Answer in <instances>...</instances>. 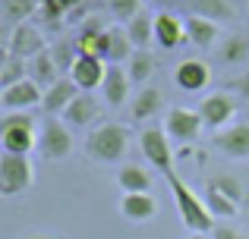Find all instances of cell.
I'll use <instances>...</instances> for the list:
<instances>
[{
    "mask_svg": "<svg viewBox=\"0 0 249 239\" xmlns=\"http://www.w3.org/2000/svg\"><path fill=\"white\" fill-rule=\"evenodd\" d=\"M10 54L13 57H19V60H25V63H32L38 54H44V35L38 32V25H32V22H19L16 29H13V35H10Z\"/></svg>",
    "mask_w": 249,
    "mask_h": 239,
    "instance_id": "8",
    "label": "cell"
},
{
    "mask_svg": "<svg viewBox=\"0 0 249 239\" xmlns=\"http://www.w3.org/2000/svg\"><path fill=\"white\" fill-rule=\"evenodd\" d=\"M41 88L35 85L32 79H22V82H16V85H10V88H3V107L10 113H16V111H32V107H41Z\"/></svg>",
    "mask_w": 249,
    "mask_h": 239,
    "instance_id": "14",
    "label": "cell"
},
{
    "mask_svg": "<svg viewBox=\"0 0 249 239\" xmlns=\"http://www.w3.org/2000/svg\"><path fill=\"white\" fill-rule=\"evenodd\" d=\"M117 186L123 189V195L148 192V189H152V176H148V170L139 167V164H123L120 170H117Z\"/></svg>",
    "mask_w": 249,
    "mask_h": 239,
    "instance_id": "23",
    "label": "cell"
},
{
    "mask_svg": "<svg viewBox=\"0 0 249 239\" xmlns=\"http://www.w3.org/2000/svg\"><path fill=\"white\" fill-rule=\"evenodd\" d=\"M161 107H164V95H161L158 88H152V85H145L133 101H129V113H133V120H136V123L152 120L155 113L161 111Z\"/></svg>",
    "mask_w": 249,
    "mask_h": 239,
    "instance_id": "21",
    "label": "cell"
},
{
    "mask_svg": "<svg viewBox=\"0 0 249 239\" xmlns=\"http://www.w3.org/2000/svg\"><path fill=\"white\" fill-rule=\"evenodd\" d=\"M51 57H54V63L60 69L70 73V66H73V60H76V50H70V44H57V48L51 50Z\"/></svg>",
    "mask_w": 249,
    "mask_h": 239,
    "instance_id": "36",
    "label": "cell"
},
{
    "mask_svg": "<svg viewBox=\"0 0 249 239\" xmlns=\"http://www.w3.org/2000/svg\"><path fill=\"white\" fill-rule=\"evenodd\" d=\"M107 10H110V16H114L117 22L126 25L136 13H142V0H107Z\"/></svg>",
    "mask_w": 249,
    "mask_h": 239,
    "instance_id": "33",
    "label": "cell"
},
{
    "mask_svg": "<svg viewBox=\"0 0 249 239\" xmlns=\"http://www.w3.org/2000/svg\"><path fill=\"white\" fill-rule=\"evenodd\" d=\"M186 10L189 16H202L212 19V22H224V19L233 16L231 0H186Z\"/></svg>",
    "mask_w": 249,
    "mask_h": 239,
    "instance_id": "25",
    "label": "cell"
},
{
    "mask_svg": "<svg viewBox=\"0 0 249 239\" xmlns=\"http://www.w3.org/2000/svg\"><path fill=\"white\" fill-rule=\"evenodd\" d=\"M155 41L164 50H174L177 44L186 41V29H183V22L174 13H158V16H155Z\"/></svg>",
    "mask_w": 249,
    "mask_h": 239,
    "instance_id": "19",
    "label": "cell"
},
{
    "mask_svg": "<svg viewBox=\"0 0 249 239\" xmlns=\"http://www.w3.org/2000/svg\"><path fill=\"white\" fill-rule=\"evenodd\" d=\"M98 117H101V101L91 92H79L73 98V104L63 111V123L67 126H91Z\"/></svg>",
    "mask_w": 249,
    "mask_h": 239,
    "instance_id": "16",
    "label": "cell"
},
{
    "mask_svg": "<svg viewBox=\"0 0 249 239\" xmlns=\"http://www.w3.org/2000/svg\"><path fill=\"white\" fill-rule=\"evenodd\" d=\"M38 13V0H0V19L6 22H29Z\"/></svg>",
    "mask_w": 249,
    "mask_h": 239,
    "instance_id": "27",
    "label": "cell"
},
{
    "mask_svg": "<svg viewBox=\"0 0 249 239\" xmlns=\"http://www.w3.org/2000/svg\"><path fill=\"white\" fill-rule=\"evenodd\" d=\"M214 148L227 154L233 160H246L249 158V123H237L214 132Z\"/></svg>",
    "mask_w": 249,
    "mask_h": 239,
    "instance_id": "13",
    "label": "cell"
},
{
    "mask_svg": "<svg viewBox=\"0 0 249 239\" xmlns=\"http://www.w3.org/2000/svg\"><path fill=\"white\" fill-rule=\"evenodd\" d=\"M126 35H129V41H133L136 50H145L148 44H152V38H155V16L145 13V10L136 13V16L126 22Z\"/></svg>",
    "mask_w": 249,
    "mask_h": 239,
    "instance_id": "24",
    "label": "cell"
},
{
    "mask_svg": "<svg viewBox=\"0 0 249 239\" xmlns=\"http://www.w3.org/2000/svg\"><path fill=\"white\" fill-rule=\"evenodd\" d=\"M183 29H186V41H193L196 48H212L218 41V22L202 16H186L183 19Z\"/></svg>",
    "mask_w": 249,
    "mask_h": 239,
    "instance_id": "22",
    "label": "cell"
},
{
    "mask_svg": "<svg viewBox=\"0 0 249 239\" xmlns=\"http://www.w3.org/2000/svg\"><path fill=\"white\" fill-rule=\"evenodd\" d=\"M208 186H212V189H218L221 195H227L231 202H237V205L243 202V186H240V183H237L233 176H214V179H212Z\"/></svg>",
    "mask_w": 249,
    "mask_h": 239,
    "instance_id": "34",
    "label": "cell"
},
{
    "mask_svg": "<svg viewBox=\"0 0 249 239\" xmlns=\"http://www.w3.org/2000/svg\"><path fill=\"white\" fill-rule=\"evenodd\" d=\"M214 239H249L246 233H240L237 227H227V223H214Z\"/></svg>",
    "mask_w": 249,
    "mask_h": 239,
    "instance_id": "37",
    "label": "cell"
},
{
    "mask_svg": "<svg viewBox=\"0 0 249 239\" xmlns=\"http://www.w3.org/2000/svg\"><path fill=\"white\" fill-rule=\"evenodd\" d=\"M29 73H32V82H35V85L41 88V92H44V88H51V85H54L57 79H60V76H57V73H60V66L54 63V57H51V50H44V54H38L35 60L29 63Z\"/></svg>",
    "mask_w": 249,
    "mask_h": 239,
    "instance_id": "26",
    "label": "cell"
},
{
    "mask_svg": "<svg viewBox=\"0 0 249 239\" xmlns=\"http://www.w3.org/2000/svg\"><path fill=\"white\" fill-rule=\"evenodd\" d=\"M25 239H54V236H25Z\"/></svg>",
    "mask_w": 249,
    "mask_h": 239,
    "instance_id": "41",
    "label": "cell"
},
{
    "mask_svg": "<svg viewBox=\"0 0 249 239\" xmlns=\"http://www.w3.org/2000/svg\"><path fill=\"white\" fill-rule=\"evenodd\" d=\"M233 113H237V101L227 92H212L208 98H202V104H199L202 126H208V129H221L224 123H231Z\"/></svg>",
    "mask_w": 249,
    "mask_h": 239,
    "instance_id": "9",
    "label": "cell"
},
{
    "mask_svg": "<svg viewBox=\"0 0 249 239\" xmlns=\"http://www.w3.org/2000/svg\"><path fill=\"white\" fill-rule=\"evenodd\" d=\"M76 54L98 57V60L107 63V57H110V29H104L98 16L82 19V29H79V35H76Z\"/></svg>",
    "mask_w": 249,
    "mask_h": 239,
    "instance_id": "6",
    "label": "cell"
},
{
    "mask_svg": "<svg viewBox=\"0 0 249 239\" xmlns=\"http://www.w3.org/2000/svg\"><path fill=\"white\" fill-rule=\"evenodd\" d=\"M129 145V132L120 123H101L85 135V154L95 164H120Z\"/></svg>",
    "mask_w": 249,
    "mask_h": 239,
    "instance_id": "2",
    "label": "cell"
},
{
    "mask_svg": "<svg viewBox=\"0 0 249 239\" xmlns=\"http://www.w3.org/2000/svg\"><path fill=\"white\" fill-rule=\"evenodd\" d=\"M32 186V160L25 154H0V192L3 195H19Z\"/></svg>",
    "mask_w": 249,
    "mask_h": 239,
    "instance_id": "5",
    "label": "cell"
},
{
    "mask_svg": "<svg viewBox=\"0 0 249 239\" xmlns=\"http://www.w3.org/2000/svg\"><path fill=\"white\" fill-rule=\"evenodd\" d=\"M129 57H133V41H129L126 29H110V57H107V63H117V66H120Z\"/></svg>",
    "mask_w": 249,
    "mask_h": 239,
    "instance_id": "29",
    "label": "cell"
},
{
    "mask_svg": "<svg viewBox=\"0 0 249 239\" xmlns=\"http://www.w3.org/2000/svg\"><path fill=\"white\" fill-rule=\"evenodd\" d=\"M186 239H208V236H205V233H189Z\"/></svg>",
    "mask_w": 249,
    "mask_h": 239,
    "instance_id": "40",
    "label": "cell"
},
{
    "mask_svg": "<svg viewBox=\"0 0 249 239\" xmlns=\"http://www.w3.org/2000/svg\"><path fill=\"white\" fill-rule=\"evenodd\" d=\"M164 179H167L170 195H174V205H177V214H180L183 227H186L189 233H208V230H214V217H212V211H208L205 198L196 195L174 170L164 173Z\"/></svg>",
    "mask_w": 249,
    "mask_h": 239,
    "instance_id": "1",
    "label": "cell"
},
{
    "mask_svg": "<svg viewBox=\"0 0 249 239\" xmlns=\"http://www.w3.org/2000/svg\"><path fill=\"white\" fill-rule=\"evenodd\" d=\"M139 151L155 170H161V173L174 170V148H170L164 126H145L139 132Z\"/></svg>",
    "mask_w": 249,
    "mask_h": 239,
    "instance_id": "4",
    "label": "cell"
},
{
    "mask_svg": "<svg viewBox=\"0 0 249 239\" xmlns=\"http://www.w3.org/2000/svg\"><path fill=\"white\" fill-rule=\"evenodd\" d=\"M205 205H208V211H212L214 221H218V217H233V214H237V208H240L237 202H231L227 195H221V192L212 189V186L205 189Z\"/></svg>",
    "mask_w": 249,
    "mask_h": 239,
    "instance_id": "30",
    "label": "cell"
},
{
    "mask_svg": "<svg viewBox=\"0 0 249 239\" xmlns=\"http://www.w3.org/2000/svg\"><path fill=\"white\" fill-rule=\"evenodd\" d=\"M79 3L82 0H38V13L35 16L41 19L44 25H51V29H63V22L76 16Z\"/></svg>",
    "mask_w": 249,
    "mask_h": 239,
    "instance_id": "18",
    "label": "cell"
},
{
    "mask_svg": "<svg viewBox=\"0 0 249 239\" xmlns=\"http://www.w3.org/2000/svg\"><path fill=\"white\" fill-rule=\"evenodd\" d=\"M120 214L126 217L129 223H148L158 214V202H155L148 192H133V195L120 198Z\"/></svg>",
    "mask_w": 249,
    "mask_h": 239,
    "instance_id": "17",
    "label": "cell"
},
{
    "mask_svg": "<svg viewBox=\"0 0 249 239\" xmlns=\"http://www.w3.org/2000/svg\"><path fill=\"white\" fill-rule=\"evenodd\" d=\"M13 126H35V120H32V113H29V111L6 113V117L0 120V132H3V129H13Z\"/></svg>",
    "mask_w": 249,
    "mask_h": 239,
    "instance_id": "35",
    "label": "cell"
},
{
    "mask_svg": "<svg viewBox=\"0 0 249 239\" xmlns=\"http://www.w3.org/2000/svg\"><path fill=\"white\" fill-rule=\"evenodd\" d=\"M104 73H107V63H104V60L76 54V60H73V66H70L67 76L76 82V88H79V92H95V88H101Z\"/></svg>",
    "mask_w": 249,
    "mask_h": 239,
    "instance_id": "10",
    "label": "cell"
},
{
    "mask_svg": "<svg viewBox=\"0 0 249 239\" xmlns=\"http://www.w3.org/2000/svg\"><path fill=\"white\" fill-rule=\"evenodd\" d=\"M249 57V38L246 35H231L221 48V60L224 63H243Z\"/></svg>",
    "mask_w": 249,
    "mask_h": 239,
    "instance_id": "31",
    "label": "cell"
},
{
    "mask_svg": "<svg viewBox=\"0 0 249 239\" xmlns=\"http://www.w3.org/2000/svg\"><path fill=\"white\" fill-rule=\"evenodd\" d=\"M101 101H107L110 111H120L129 101V73L117 63H107V73L101 82Z\"/></svg>",
    "mask_w": 249,
    "mask_h": 239,
    "instance_id": "11",
    "label": "cell"
},
{
    "mask_svg": "<svg viewBox=\"0 0 249 239\" xmlns=\"http://www.w3.org/2000/svg\"><path fill=\"white\" fill-rule=\"evenodd\" d=\"M164 132H167L170 142H180V145L193 142L196 135L202 132L199 111H189V107H170L167 117H164Z\"/></svg>",
    "mask_w": 249,
    "mask_h": 239,
    "instance_id": "7",
    "label": "cell"
},
{
    "mask_svg": "<svg viewBox=\"0 0 249 239\" xmlns=\"http://www.w3.org/2000/svg\"><path fill=\"white\" fill-rule=\"evenodd\" d=\"M10 60V48H3V44H0V73H3V63Z\"/></svg>",
    "mask_w": 249,
    "mask_h": 239,
    "instance_id": "39",
    "label": "cell"
},
{
    "mask_svg": "<svg viewBox=\"0 0 249 239\" xmlns=\"http://www.w3.org/2000/svg\"><path fill=\"white\" fill-rule=\"evenodd\" d=\"M129 82H148L155 76V57L148 54V50H133V57H129Z\"/></svg>",
    "mask_w": 249,
    "mask_h": 239,
    "instance_id": "28",
    "label": "cell"
},
{
    "mask_svg": "<svg viewBox=\"0 0 249 239\" xmlns=\"http://www.w3.org/2000/svg\"><path fill=\"white\" fill-rule=\"evenodd\" d=\"M233 88H237V92H240V95H243V98L249 101V73L237 76V79H233Z\"/></svg>",
    "mask_w": 249,
    "mask_h": 239,
    "instance_id": "38",
    "label": "cell"
},
{
    "mask_svg": "<svg viewBox=\"0 0 249 239\" xmlns=\"http://www.w3.org/2000/svg\"><path fill=\"white\" fill-rule=\"evenodd\" d=\"M76 95H79L76 82L70 79V76H60V79H57L51 88H44V95H41V111L48 113V117H63V111L73 104Z\"/></svg>",
    "mask_w": 249,
    "mask_h": 239,
    "instance_id": "12",
    "label": "cell"
},
{
    "mask_svg": "<svg viewBox=\"0 0 249 239\" xmlns=\"http://www.w3.org/2000/svg\"><path fill=\"white\" fill-rule=\"evenodd\" d=\"M38 151L44 160H63L73 154V135H70L67 123L57 117H48L38 129Z\"/></svg>",
    "mask_w": 249,
    "mask_h": 239,
    "instance_id": "3",
    "label": "cell"
},
{
    "mask_svg": "<svg viewBox=\"0 0 249 239\" xmlns=\"http://www.w3.org/2000/svg\"><path fill=\"white\" fill-rule=\"evenodd\" d=\"M174 82H177V88L196 95V92H202V88L212 82V66L202 63V60H183L180 66L174 69Z\"/></svg>",
    "mask_w": 249,
    "mask_h": 239,
    "instance_id": "15",
    "label": "cell"
},
{
    "mask_svg": "<svg viewBox=\"0 0 249 239\" xmlns=\"http://www.w3.org/2000/svg\"><path fill=\"white\" fill-rule=\"evenodd\" d=\"M0 145H3V151H10V154H25V158H29L32 148H38L35 126H13V129H3V132H0Z\"/></svg>",
    "mask_w": 249,
    "mask_h": 239,
    "instance_id": "20",
    "label": "cell"
},
{
    "mask_svg": "<svg viewBox=\"0 0 249 239\" xmlns=\"http://www.w3.org/2000/svg\"><path fill=\"white\" fill-rule=\"evenodd\" d=\"M22 79H29V63L10 54V60L3 63V73H0V88H10V85H16V82H22Z\"/></svg>",
    "mask_w": 249,
    "mask_h": 239,
    "instance_id": "32",
    "label": "cell"
}]
</instances>
